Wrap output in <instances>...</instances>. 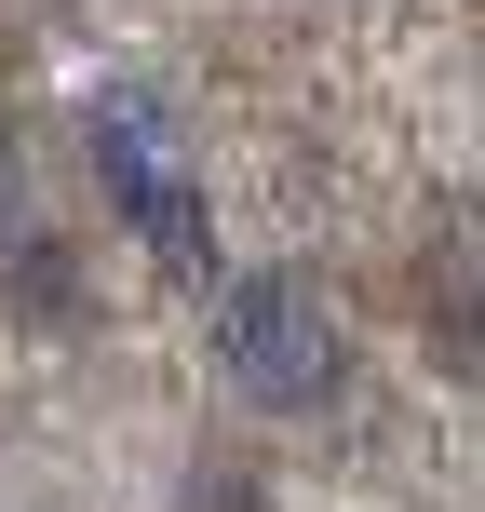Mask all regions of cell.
Listing matches in <instances>:
<instances>
[{"label":"cell","instance_id":"cell-1","mask_svg":"<svg viewBox=\"0 0 485 512\" xmlns=\"http://www.w3.org/2000/svg\"><path fill=\"white\" fill-rule=\"evenodd\" d=\"M216 337H230L243 391H270V405H324L337 391V337H324V310H310L297 283H243Z\"/></svg>","mask_w":485,"mask_h":512},{"label":"cell","instance_id":"cell-2","mask_svg":"<svg viewBox=\"0 0 485 512\" xmlns=\"http://www.w3.org/2000/svg\"><path fill=\"white\" fill-rule=\"evenodd\" d=\"M0 310H14V324H68L81 310V270L54 243H14V270H0Z\"/></svg>","mask_w":485,"mask_h":512},{"label":"cell","instance_id":"cell-3","mask_svg":"<svg viewBox=\"0 0 485 512\" xmlns=\"http://www.w3.org/2000/svg\"><path fill=\"white\" fill-rule=\"evenodd\" d=\"M189 512H256V486H243V472H216V486L189 499Z\"/></svg>","mask_w":485,"mask_h":512}]
</instances>
